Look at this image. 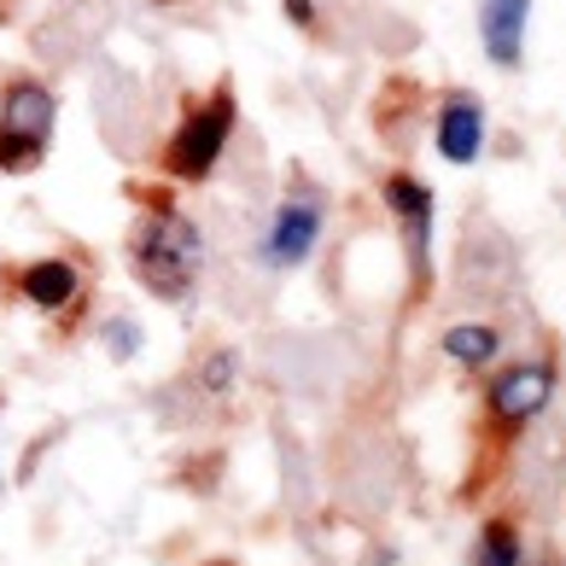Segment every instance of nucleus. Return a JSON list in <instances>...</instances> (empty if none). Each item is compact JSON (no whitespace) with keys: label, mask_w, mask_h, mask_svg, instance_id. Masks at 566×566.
<instances>
[{"label":"nucleus","mask_w":566,"mask_h":566,"mask_svg":"<svg viewBox=\"0 0 566 566\" xmlns=\"http://www.w3.org/2000/svg\"><path fill=\"white\" fill-rule=\"evenodd\" d=\"M322 199L310 193V187H298V193H286L281 199V211L275 222H269V245H263V258L275 263V269H298L310 251H316L322 240Z\"/></svg>","instance_id":"39448f33"},{"label":"nucleus","mask_w":566,"mask_h":566,"mask_svg":"<svg viewBox=\"0 0 566 566\" xmlns=\"http://www.w3.org/2000/svg\"><path fill=\"white\" fill-rule=\"evenodd\" d=\"M496 345H502V333L485 327V322H455V327L444 333V350L455 356L461 368H485L491 356H496Z\"/></svg>","instance_id":"9d476101"},{"label":"nucleus","mask_w":566,"mask_h":566,"mask_svg":"<svg viewBox=\"0 0 566 566\" xmlns=\"http://www.w3.org/2000/svg\"><path fill=\"white\" fill-rule=\"evenodd\" d=\"M438 153L450 164H473L485 153V112H479V99L468 94L444 99V112H438Z\"/></svg>","instance_id":"6e6552de"},{"label":"nucleus","mask_w":566,"mask_h":566,"mask_svg":"<svg viewBox=\"0 0 566 566\" xmlns=\"http://www.w3.org/2000/svg\"><path fill=\"white\" fill-rule=\"evenodd\" d=\"M76 286H82V275L65 258H41V263L24 269V298L41 304V310H65L76 298Z\"/></svg>","instance_id":"1a4fd4ad"},{"label":"nucleus","mask_w":566,"mask_h":566,"mask_svg":"<svg viewBox=\"0 0 566 566\" xmlns=\"http://www.w3.org/2000/svg\"><path fill=\"white\" fill-rule=\"evenodd\" d=\"M526 18H532V0H485L479 7V35H485L491 65H502V71L520 65V53H526Z\"/></svg>","instance_id":"0eeeda50"},{"label":"nucleus","mask_w":566,"mask_h":566,"mask_svg":"<svg viewBox=\"0 0 566 566\" xmlns=\"http://www.w3.org/2000/svg\"><path fill=\"white\" fill-rule=\"evenodd\" d=\"M106 350L117 356V363H129V356L140 350V327H135V322H123V316L106 322Z\"/></svg>","instance_id":"f8f14e48"},{"label":"nucleus","mask_w":566,"mask_h":566,"mask_svg":"<svg viewBox=\"0 0 566 566\" xmlns=\"http://www.w3.org/2000/svg\"><path fill=\"white\" fill-rule=\"evenodd\" d=\"M199 258H205V240L199 228L187 222L176 205H153V211L140 217L135 240H129V263L135 275L158 292V298H187L199 281Z\"/></svg>","instance_id":"f257e3e1"},{"label":"nucleus","mask_w":566,"mask_h":566,"mask_svg":"<svg viewBox=\"0 0 566 566\" xmlns=\"http://www.w3.org/2000/svg\"><path fill=\"white\" fill-rule=\"evenodd\" d=\"M228 135H234V94L217 88V94L176 129V140H170V170H176L181 181H205V176L217 170Z\"/></svg>","instance_id":"7ed1b4c3"},{"label":"nucleus","mask_w":566,"mask_h":566,"mask_svg":"<svg viewBox=\"0 0 566 566\" xmlns=\"http://www.w3.org/2000/svg\"><path fill=\"white\" fill-rule=\"evenodd\" d=\"M549 397H555V368L549 363H514V368H502L491 380L485 409H491V421H502V427H526V421H537V415L549 409Z\"/></svg>","instance_id":"20e7f679"},{"label":"nucleus","mask_w":566,"mask_h":566,"mask_svg":"<svg viewBox=\"0 0 566 566\" xmlns=\"http://www.w3.org/2000/svg\"><path fill=\"white\" fill-rule=\"evenodd\" d=\"M473 566H520V537L509 520H491L485 532H479V560Z\"/></svg>","instance_id":"9b49d317"},{"label":"nucleus","mask_w":566,"mask_h":566,"mask_svg":"<svg viewBox=\"0 0 566 566\" xmlns=\"http://www.w3.org/2000/svg\"><path fill=\"white\" fill-rule=\"evenodd\" d=\"M386 205L403 222V245H409V269L427 275V251H432V193L415 176H386Z\"/></svg>","instance_id":"423d86ee"},{"label":"nucleus","mask_w":566,"mask_h":566,"mask_svg":"<svg viewBox=\"0 0 566 566\" xmlns=\"http://www.w3.org/2000/svg\"><path fill=\"white\" fill-rule=\"evenodd\" d=\"M211 566H228V560H211Z\"/></svg>","instance_id":"4468645a"},{"label":"nucleus","mask_w":566,"mask_h":566,"mask_svg":"<svg viewBox=\"0 0 566 566\" xmlns=\"http://www.w3.org/2000/svg\"><path fill=\"white\" fill-rule=\"evenodd\" d=\"M234 374H240V356L217 350L211 363H205V391H228V386H234Z\"/></svg>","instance_id":"ddd939ff"},{"label":"nucleus","mask_w":566,"mask_h":566,"mask_svg":"<svg viewBox=\"0 0 566 566\" xmlns=\"http://www.w3.org/2000/svg\"><path fill=\"white\" fill-rule=\"evenodd\" d=\"M53 123H59V99L41 82L30 76L7 82V94H0V170H12V176L35 170L48 158Z\"/></svg>","instance_id":"f03ea898"}]
</instances>
